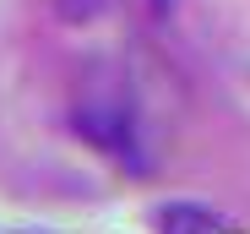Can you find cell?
<instances>
[{"instance_id": "6da1fadb", "label": "cell", "mask_w": 250, "mask_h": 234, "mask_svg": "<svg viewBox=\"0 0 250 234\" xmlns=\"http://www.w3.org/2000/svg\"><path fill=\"white\" fill-rule=\"evenodd\" d=\"M76 131L98 142L109 158H120L131 174H147L152 164V152H147V126H142V114L131 98H120V93H93L87 104L76 109Z\"/></svg>"}, {"instance_id": "7a4b0ae2", "label": "cell", "mask_w": 250, "mask_h": 234, "mask_svg": "<svg viewBox=\"0 0 250 234\" xmlns=\"http://www.w3.org/2000/svg\"><path fill=\"white\" fill-rule=\"evenodd\" d=\"M158 234H223V218L201 202H169L158 207Z\"/></svg>"}]
</instances>
